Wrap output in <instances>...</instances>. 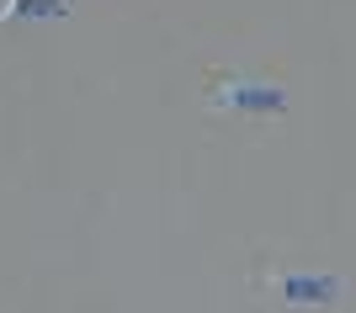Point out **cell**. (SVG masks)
Listing matches in <instances>:
<instances>
[{
	"label": "cell",
	"instance_id": "obj_1",
	"mask_svg": "<svg viewBox=\"0 0 356 313\" xmlns=\"http://www.w3.org/2000/svg\"><path fill=\"white\" fill-rule=\"evenodd\" d=\"M11 6H16V0H0V16H6V11H11Z\"/></svg>",
	"mask_w": 356,
	"mask_h": 313
}]
</instances>
